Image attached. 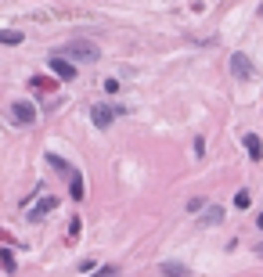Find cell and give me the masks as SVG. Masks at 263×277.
Listing matches in <instances>:
<instances>
[{
  "label": "cell",
  "mask_w": 263,
  "mask_h": 277,
  "mask_svg": "<svg viewBox=\"0 0 263 277\" xmlns=\"http://www.w3.org/2000/svg\"><path fill=\"white\" fill-rule=\"evenodd\" d=\"M76 238H80V216L69 220V241H76Z\"/></svg>",
  "instance_id": "15"
},
{
  "label": "cell",
  "mask_w": 263,
  "mask_h": 277,
  "mask_svg": "<svg viewBox=\"0 0 263 277\" xmlns=\"http://www.w3.org/2000/svg\"><path fill=\"white\" fill-rule=\"evenodd\" d=\"M69 191H72V198H76V202H83V177L69 180Z\"/></svg>",
  "instance_id": "14"
},
{
  "label": "cell",
  "mask_w": 263,
  "mask_h": 277,
  "mask_svg": "<svg viewBox=\"0 0 263 277\" xmlns=\"http://www.w3.org/2000/svg\"><path fill=\"white\" fill-rule=\"evenodd\" d=\"M256 256H263V245H256Z\"/></svg>",
  "instance_id": "19"
},
{
  "label": "cell",
  "mask_w": 263,
  "mask_h": 277,
  "mask_svg": "<svg viewBox=\"0 0 263 277\" xmlns=\"http://www.w3.org/2000/svg\"><path fill=\"white\" fill-rule=\"evenodd\" d=\"M61 58H72V61H87V65H94L101 58V47L94 40H69L65 47H61Z\"/></svg>",
  "instance_id": "1"
},
{
  "label": "cell",
  "mask_w": 263,
  "mask_h": 277,
  "mask_svg": "<svg viewBox=\"0 0 263 277\" xmlns=\"http://www.w3.org/2000/svg\"><path fill=\"white\" fill-rule=\"evenodd\" d=\"M51 209H58V198H43V202H40L36 209H29V220L36 223V220H43V216H47Z\"/></svg>",
  "instance_id": "8"
},
{
  "label": "cell",
  "mask_w": 263,
  "mask_h": 277,
  "mask_svg": "<svg viewBox=\"0 0 263 277\" xmlns=\"http://www.w3.org/2000/svg\"><path fill=\"white\" fill-rule=\"evenodd\" d=\"M29 90H47V94H58V76H29Z\"/></svg>",
  "instance_id": "6"
},
{
  "label": "cell",
  "mask_w": 263,
  "mask_h": 277,
  "mask_svg": "<svg viewBox=\"0 0 263 277\" xmlns=\"http://www.w3.org/2000/svg\"><path fill=\"white\" fill-rule=\"evenodd\" d=\"M51 76H58V80H76V65H72L69 58L54 54V58H51Z\"/></svg>",
  "instance_id": "4"
},
{
  "label": "cell",
  "mask_w": 263,
  "mask_h": 277,
  "mask_svg": "<svg viewBox=\"0 0 263 277\" xmlns=\"http://www.w3.org/2000/svg\"><path fill=\"white\" fill-rule=\"evenodd\" d=\"M235 205H238V209H249V191H238V194H235Z\"/></svg>",
  "instance_id": "16"
},
{
  "label": "cell",
  "mask_w": 263,
  "mask_h": 277,
  "mask_svg": "<svg viewBox=\"0 0 263 277\" xmlns=\"http://www.w3.org/2000/svg\"><path fill=\"white\" fill-rule=\"evenodd\" d=\"M94 277H119V267H105V270L94 274Z\"/></svg>",
  "instance_id": "18"
},
{
  "label": "cell",
  "mask_w": 263,
  "mask_h": 277,
  "mask_svg": "<svg viewBox=\"0 0 263 277\" xmlns=\"http://www.w3.org/2000/svg\"><path fill=\"white\" fill-rule=\"evenodd\" d=\"M94 267H98L94 259H83V263H80V274H94Z\"/></svg>",
  "instance_id": "17"
},
{
  "label": "cell",
  "mask_w": 263,
  "mask_h": 277,
  "mask_svg": "<svg viewBox=\"0 0 263 277\" xmlns=\"http://www.w3.org/2000/svg\"><path fill=\"white\" fill-rule=\"evenodd\" d=\"M119 112H123V108H116V104L101 101V104H94V108H90V119H94L101 130H108V126H112V122L119 119Z\"/></svg>",
  "instance_id": "2"
},
{
  "label": "cell",
  "mask_w": 263,
  "mask_h": 277,
  "mask_svg": "<svg viewBox=\"0 0 263 277\" xmlns=\"http://www.w3.org/2000/svg\"><path fill=\"white\" fill-rule=\"evenodd\" d=\"M256 11H260V14H263V4H260V7H256Z\"/></svg>",
  "instance_id": "21"
},
{
  "label": "cell",
  "mask_w": 263,
  "mask_h": 277,
  "mask_svg": "<svg viewBox=\"0 0 263 277\" xmlns=\"http://www.w3.org/2000/svg\"><path fill=\"white\" fill-rule=\"evenodd\" d=\"M242 144H245V148H249V155H253L256 162L263 159V141H260V137H256V133H245V137H242Z\"/></svg>",
  "instance_id": "9"
},
{
  "label": "cell",
  "mask_w": 263,
  "mask_h": 277,
  "mask_svg": "<svg viewBox=\"0 0 263 277\" xmlns=\"http://www.w3.org/2000/svg\"><path fill=\"white\" fill-rule=\"evenodd\" d=\"M0 270H4V274H14V270H18V267H14V256L4 249V252H0Z\"/></svg>",
  "instance_id": "13"
},
{
  "label": "cell",
  "mask_w": 263,
  "mask_h": 277,
  "mask_svg": "<svg viewBox=\"0 0 263 277\" xmlns=\"http://www.w3.org/2000/svg\"><path fill=\"white\" fill-rule=\"evenodd\" d=\"M11 115H14L18 126H33V122H36V108H33L29 101H14V104H11Z\"/></svg>",
  "instance_id": "3"
},
{
  "label": "cell",
  "mask_w": 263,
  "mask_h": 277,
  "mask_svg": "<svg viewBox=\"0 0 263 277\" xmlns=\"http://www.w3.org/2000/svg\"><path fill=\"white\" fill-rule=\"evenodd\" d=\"M162 277H191V270L180 263H162Z\"/></svg>",
  "instance_id": "11"
},
{
  "label": "cell",
  "mask_w": 263,
  "mask_h": 277,
  "mask_svg": "<svg viewBox=\"0 0 263 277\" xmlns=\"http://www.w3.org/2000/svg\"><path fill=\"white\" fill-rule=\"evenodd\" d=\"M231 72H235L238 80H253V61L245 54H231Z\"/></svg>",
  "instance_id": "5"
},
{
  "label": "cell",
  "mask_w": 263,
  "mask_h": 277,
  "mask_svg": "<svg viewBox=\"0 0 263 277\" xmlns=\"http://www.w3.org/2000/svg\"><path fill=\"white\" fill-rule=\"evenodd\" d=\"M256 223H260V230H263V212H260V220H256Z\"/></svg>",
  "instance_id": "20"
},
{
  "label": "cell",
  "mask_w": 263,
  "mask_h": 277,
  "mask_svg": "<svg viewBox=\"0 0 263 277\" xmlns=\"http://www.w3.org/2000/svg\"><path fill=\"white\" fill-rule=\"evenodd\" d=\"M47 166H54V169H58V173H65L69 180H76V177H80V169H72V166H69L65 159H58V155H54V151H51V155H47Z\"/></svg>",
  "instance_id": "7"
},
{
  "label": "cell",
  "mask_w": 263,
  "mask_h": 277,
  "mask_svg": "<svg viewBox=\"0 0 263 277\" xmlns=\"http://www.w3.org/2000/svg\"><path fill=\"white\" fill-rule=\"evenodd\" d=\"M224 220V209H209V212H202V216H198V223H202V227H216V223H220Z\"/></svg>",
  "instance_id": "10"
},
{
  "label": "cell",
  "mask_w": 263,
  "mask_h": 277,
  "mask_svg": "<svg viewBox=\"0 0 263 277\" xmlns=\"http://www.w3.org/2000/svg\"><path fill=\"white\" fill-rule=\"evenodd\" d=\"M0 43H4V47H14V43H22V33H14V29H0Z\"/></svg>",
  "instance_id": "12"
}]
</instances>
